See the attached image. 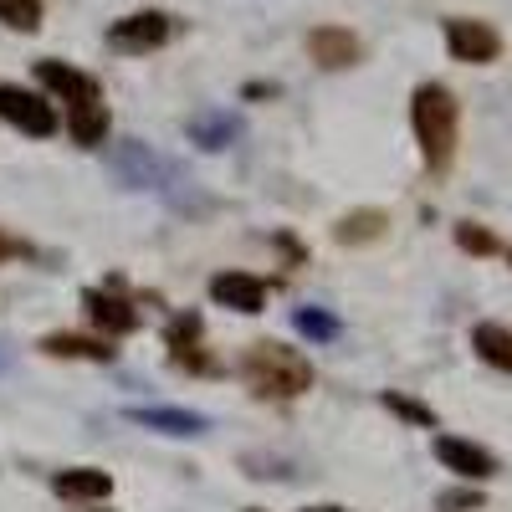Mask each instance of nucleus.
<instances>
[{"mask_svg": "<svg viewBox=\"0 0 512 512\" xmlns=\"http://www.w3.org/2000/svg\"><path fill=\"white\" fill-rule=\"evenodd\" d=\"M410 123H415V139H420V154L431 169H446L451 154H456V128H461V108L456 98L441 88V82H425L410 98Z\"/></svg>", "mask_w": 512, "mask_h": 512, "instance_id": "1", "label": "nucleus"}, {"mask_svg": "<svg viewBox=\"0 0 512 512\" xmlns=\"http://www.w3.org/2000/svg\"><path fill=\"white\" fill-rule=\"evenodd\" d=\"M241 374H246L251 390H262V395H272V400H292V395H303L308 384H313V364L297 354V349L277 344V338L251 344V349L241 354Z\"/></svg>", "mask_w": 512, "mask_h": 512, "instance_id": "2", "label": "nucleus"}, {"mask_svg": "<svg viewBox=\"0 0 512 512\" xmlns=\"http://www.w3.org/2000/svg\"><path fill=\"white\" fill-rule=\"evenodd\" d=\"M0 118H6L11 128H21V134H31V139H47L57 128L52 103L41 93H31V88H0Z\"/></svg>", "mask_w": 512, "mask_h": 512, "instance_id": "3", "label": "nucleus"}, {"mask_svg": "<svg viewBox=\"0 0 512 512\" xmlns=\"http://www.w3.org/2000/svg\"><path fill=\"white\" fill-rule=\"evenodd\" d=\"M169 31H175V21H169L164 11H139V16H123L108 31V41H113L118 52H154V47H164V41H169Z\"/></svg>", "mask_w": 512, "mask_h": 512, "instance_id": "4", "label": "nucleus"}, {"mask_svg": "<svg viewBox=\"0 0 512 512\" xmlns=\"http://www.w3.org/2000/svg\"><path fill=\"white\" fill-rule=\"evenodd\" d=\"M446 47L456 62H497L502 52V36L487 26V21H446Z\"/></svg>", "mask_w": 512, "mask_h": 512, "instance_id": "5", "label": "nucleus"}, {"mask_svg": "<svg viewBox=\"0 0 512 512\" xmlns=\"http://www.w3.org/2000/svg\"><path fill=\"white\" fill-rule=\"evenodd\" d=\"M36 82L47 93H57L67 108H82V103H98V77H88V72H77V67H67V62H36Z\"/></svg>", "mask_w": 512, "mask_h": 512, "instance_id": "6", "label": "nucleus"}, {"mask_svg": "<svg viewBox=\"0 0 512 512\" xmlns=\"http://www.w3.org/2000/svg\"><path fill=\"white\" fill-rule=\"evenodd\" d=\"M436 456H441L446 472H456V477H466V482L497 477L492 451H482V446H472V441H461V436H436Z\"/></svg>", "mask_w": 512, "mask_h": 512, "instance_id": "7", "label": "nucleus"}, {"mask_svg": "<svg viewBox=\"0 0 512 512\" xmlns=\"http://www.w3.org/2000/svg\"><path fill=\"white\" fill-rule=\"evenodd\" d=\"M210 297H216L221 308H231V313H262L267 287L256 282L251 272H221V277H210Z\"/></svg>", "mask_w": 512, "mask_h": 512, "instance_id": "8", "label": "nucleus"}, {"mask_svg": "<svg viewBox=\"0 0 512 512\" xmlns=\"http://www.w3.org/2000/svg\"><path fill=\"white\" fill-rule=\"evenodd\" d=\"M308 57H313L318 67H354V62L364 57V47H359V36L344 31V26H318V31L308 36Z\"/></svg>", "mask_w": 512, "mask_h": 512, "instance_id": "9", "label": "nucleus"}, {"mask_svg": "<svg viewBox=\"0 0 512 512\" xmlns=\"http://www.w3.org/2000/svg\"><path fill=\"white\" fill-rule=\"evenodd\" d=\"M41 349L57 359H98V364L113 359L108 338H93V333H52V338H41Z\"/></svg>", "mask_w": 512, "mask_h": 512, "instance_id": "10", "label": "nucleus"}, {"mask_svg": "<svg viewBox=\"0 0 512 512\" xmlns=\"http://www.w3.org/2000/svg\"><path fill=\"white\" fill-rule=\"evenodd\" d=\"M472 349L482 354V364L512 374V328H502V323H477V328H472Z\"/></svg>", "mask_w": 512, "mask_h": 512, "instance_id": "11", "label": "nucleus"}, {"mask_svg": "<svg viewBox=\"0 0 512 512\" xmlns=\"http://www.w3.org/2000/svg\"><path fill=\"white\" fill-rule=\"evenodd\" d=\"M82 308H88V318H93L98 328H108V333H128V328L139 323L134 308L118 303V297H108V292H82Z\"/></svg>", "mask_w": 512, "mask_h": 512, "instance_id": "12", "label": "nucleus"}, {"mask_svg": "<svg viewBox=\"0 0 512 512\" xmlns=\"http://www.w3.org/2000/svg\"><path fill=\"white\" fill-rule=\"evenodd\" d=\"M139 425H149V431H164V436H200L205 431V415L195 410H134Z\"/></svg>", "mask_w": 512, "mask_h": 512, "instance_id": "13", "label": "nucleus"}, {"mask_svg": "<svg viewBox=\"0 0 512 512\" xmlns=\"http://www.w3.org/2000/svg\"><path fill=\"white\" fill-rule=\"evenodd\" d=\"M57 492L62 497H108L113 477L98 472V466H77V472H57Z\"/></svg>", "mask_w": 512, "mask_h": 512, "instance_id": "14", "label": "nucleus"}, {"mask_svg": "<svg viewBox=\"0 0 512 512\" xmlns=\"http://www.w3.org/2000/svg\"><path fill=\"white\" fill-rule=\"evenodd\" d=\"M67 128H72V139H77V144H103V139H108V108H103V98L72 108Z\"/></svg>", "mask_w": 512, "mask_h": 512, "instance_id": "15", "label": "nucleus"}, {"mask_svg": "<svg viewBox=\"0 0 512 512\" xmlns=\"http://www.w3.org/2000/svg\"><path fill=\"white\" fill-rule=\"evenodd\" d=\"M333 236L344 241V246H364L374 236H384V210H354V216H344L333 226Z\"/></svg>", "mask_w": 512, "mask_h": 512, "instance_id": "16", "label": "nucleus"}, {"mask_svg": "<svg viewBox=\"0 0 512 512\" xmlns=\"http://www.w3.org/2000/svg\"><path fill=\"white\" fill-rule=\"evenodd\" d=\"M0 26L36 31L41 26V0H0Z\"/></svg>", "mask_w": 512, "mask_h": 512, "instance_id": "17", "label": "nucleus"}, {"mask_svg": "<svg viewBox=\"0 0 512 512\" xmlns=\"http://www.w3.org/2000/svg\"><path fill=\"white\" fill-rule=\"evenodd\" d=\"M456 241L466 246V251H477V256H487V251H497V241L482 231V226H456Z\"/></svg>", "mask_w": 512, "mask_h": 512, "instance_id": "18", "label": "nucleus"}, {"mask_svg": "<svg viewBox=\"0 0 512 512\" xmlns=\"http://www.w3.org/2000/svg\"><path fill=\"white\" fill-rule=\"evenodd\" d=\"M297 328L313 333V338H333V333H338V323H333V318H323V313H313V308L297 313Z\"/></svg>", "mask_w": 512, "mask_h": 512, "instance_id": "19", "label": "nucleus"}, {"mask_svg": "<svg viewBox=\"0 0 512 512\" xmlns=\"http://www.w3.org/2000/svg\"><path fill=\"white\" fill-rule=\"evenodd\" d=\"M384 405H395L400 415H410V420H420V425H431V410H425V405H410V400H400V395H384Z\"/></svg>", "mask_w": 512, "mask_h": 512, "instance_id": "20", "label": "nucleus"}, {"mask_svg": "<svg viewBox=\"0 0 512 512\" xmlns=\"http://www.w3.org/2000/svg\"><path fill=\"white\" fill-rule=\"evenodd\" d=\"M6 256H11V246H6V236H0V262H6Z\"/></svg>", "mask_w": 512, "mask_h": 512, "instance_id": "21", "label": "nucleus"}, {"mask_svg": "<svg viewBox=\"0 0 512 512\" xmlns=\"http://www.w3.org/2000/svg\"><path fill=\"white\" fill-rule=\"evenodd\" d=\"M308 512H338V507H308Z\"/></svg>", "mask_w": 512, "mask_h": 512, "instance_id": "22", "label": "nucleus"}, {"mask_svg": "<svg viewBox=\"0 0 512 512\" xmlns=\"http://www.w3.org/2000/svg\"><path fill=\"white\" fill-rule=\"evenodd\" d=\"M507 262H512V251H507Z\"/></svg>", "mask_w": 512, "mask_h": 512, "instance_id": "23", "label": "nucleus"}]
</instances>
